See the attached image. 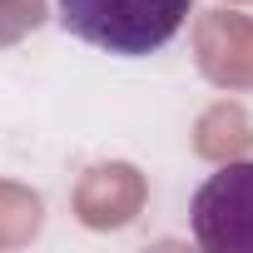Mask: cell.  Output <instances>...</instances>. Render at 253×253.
I'll return each instance as SVG.
<instances>
[{"label":"cell","instance_id":"obj_2","mask_svg":"<svg viewBox=\"0 0 253 253\" xmlns=\"http://www.w3.org/2000/svg\"><path fill=\"white\" fill-rule=\"evenodd\" d=\"M189 233L204 253H253V159L218 164L194 189Z\"/></svg>","mask_w":253,"mask_h":253},{"label":"cell","instance_id":"obj_3","mask_svg":"<svg viewBox=\"0 0 253 253\" xmlns=\"http://www.w3.org/2000/svg\"><path fill=\"white\" fill-rule=\"evenodd\" d=\"M50 20V0H0V50H15Z\"/></svg>","mask_w":253,"mask_h":253},{"label":"cell","instance_id":"obj_1","mask_svg":"<svg viewBox=\"0 0 253 253\" xmlns=\"http://www.w3.org/2000/svg\"><path fill=\"white\" fill-rule=\"evenodd\" d=\"M55 5L60 25L80 45L119 60H144L184 30L194 0H55Z\"/></svg>","mask_w":253,"mask_h":253}]
</instances>
